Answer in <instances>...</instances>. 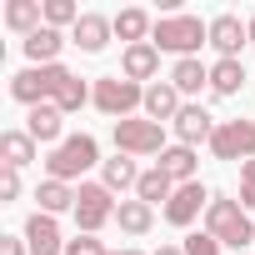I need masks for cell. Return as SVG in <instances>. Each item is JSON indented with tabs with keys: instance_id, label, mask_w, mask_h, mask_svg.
I'll use <instances>...</instances> for the list:
<instances>
[{
	"instance_id": "obj_1",
	"label": "cell",
	"mask_w": 255,
	"mask_h": 255,
	"mask_svg": "<svg viewBox=\"0 0 255 255\" xmlns=\"http://www.w3.org/2000/svg\"><path fill=\"white\" fill-rule=\"evenodd\" d=\"M150 45L190 60L200 45H210V20H200V15H160L155 30H150Z\"/></svg>"
},
{
	"instance_id": "obj_2",
	"label": "cell",
	"mask_w": 255,
	"mask_h": 255,
	"mask_svg": "<svg viewBox=\"0 0 255 255\" xmlns=\"http://www.w3.org/2000/svg\"><path fill=\"white\" fill-rule=\"evenodd\" d=\"M205 235H215L220 245L245 250V245L255 240V220H250V210H245L240 200H230V195H210V210H205Z\"/></svg>"
},
{
	"instance_id": "obj_3",
	"label": "cell",
	"mask_w": 255,
	"mask_h": 255,
	"mask_svg": "<svg viewBox=\"0 0 255 255\" xmlns=\"http://www.w3.org/2000/svg\"><path fill=\"white\" fill-rule=\"evenodd\" d=\"M90 165H105V160H100L95 135H85V130H80V135H65V140L45 155V180H65V185H70V180H75V175H85Z\"/></svg>"
},
{
	"instance_id": "obj_4",
	"label": "cell",
	"mask_w": 255,
	"mask_h": 255,
	"mask_svg": "<svg viewBox=\"0 0 255 255\" xmlns=\"http://www.w3.org/2000/svg\"><path fill=\"white\" fill-rule=\"evenodd\" d=\"M70 75H75V70H65V65H30V70H20V75L10 80V95L35 110V105H50Z\"/></svg>"
},
{
	"instance_id": "obj_5",
	"label": "cell",
	"mask_w": 255,
	"mask_h": 255,
	"mask_svg": "<svg viewBox=\"0 0 255 255\" xmlns=\"http://www.w3.org/2000/svg\"><path fill=\"white\" fill-rule=\"evenodd\" d=\"M100 115H110V120H130V110L135 105H145V85H135V80H125V75H100L95 80V100H90Z\"/></svg>"
},
{
	"instance_id": "obj_6",
	"label": "cell",
	"mask_w": 255,
	"mask_h": 255,
	"mask_svg": "<svg viewBox=\"0 0 255 255\" xmlns=\"http://www.w3.org/2000/svg\"><path fill=\"white\" fill-rule=\"evenodd\" d=\"M115 150L120 155H160L165 150V125L145 120V115H130V120H115Z\"/></svg>"
},
{
	"instance_id": "obj_7",
	"label": "cell",
	"mask_w": 255,
	"mask_h": 255,
	"mask_svg": "<svg viewBox=\"0 0 255 255\" xmlns=\"http://www.w3.org/2000/svg\"><path fill=\"white\" fill-rule=\"evenodd\" d=\"M210 155L215 160H255V120H220L210 135Z\"/></svg>"
},
{
	"instance_id": "obj_8",
	"label": "cell",
	"mask_w": 255,
	"mask_h": 255,
	"mask_svg": "<svg viewBox=\"0 0 255 255\" xmlns=\"http://www.w3.org/2000/svg\"><path fill=\"white\" fill-rule=\"evenodd\" d=\"M115 195L105 190V185H75V225H80V235H95L105 220H115Z\"/></svg>"
},
{
	"instance_id": "obj_9",
	"label": "cell",
	"mask_w": 255,
	"mask_h": 255,
	"mask_svg": "<svg viewBox=\"0 0 255 255\" xmlns=\"http://www.w3.org/2000/svg\"><path fill=\"white\" fill-rule=\"evenodd\" d=\"M200 210H210V190L200 185V180H190V185H175V195L165 200V220L175 225V230H185Z\"/></svg>"
},
{
	"instance_id": "obj_10",
	"label": "cell",
	"mask_w": 255,
	"mask_h": 255,
	"mask_svg": "<svg viewBox=\"0 0 255 255\" xmlns=\"http://www.w3.org/2000/svg\"><path fill=\"white\" fill-rule=\"evenodd\" d=\"M170 125H175V145H190V150L215 135V120H210L205 105H180V115H175Z\"/></svg>"
},
{
	"instance_id": "obj_11",
	"label": "cell",
	"mask_w": 255,
	"mask_h": 255,
	"mask_svg": "<svg viewBox=\"0 0 255 255\" xmlns=\"http://www.w3.org/2000/svg\"><path fill=\"white\" fill-rule=\"evenodd\" d=\"M110 35H115V20H105V15L85 10V15L75 20V30H70V45H80L85 55H100V50L110 45Z\"/></svg>"
},
{
	"instance_id": "obj_12",
	"label": "cell",
	"mask_w": 255,
	"mask_h": 255,
	"mask_svg": "<svg viewBox=\"0 0 255 255\" xmlns=\"http://www.w3.org/2000/svg\"><path fill=\"white\" fill-rule=\"evenodd\" d=\"M250 40V25L240 15H215L210 20V45L220 50V60H240V45Z\"/></svg>"
},
{
	"instance_id": "obj_13",
	"label": "cell",
	"mask_w": 255,
	"mask_h": 255,
	"mask_svg": "<svg viewBox=\"0 0 255 255\" xmlns=\"http://www.w3.org/2000/svg\"><path fill=\"white\" fill-rule=\"evenodd\" d=\"M25 245H30V255H65V240H60L55 215L35 210V215L25 220Z\"/></svg>"
},
{
	"instance_id": "obj_14",
	"label": "cell",
	"mask_w": 255,
	"mask_h": 255,
	"mask_svg": "<svg viewBox=\"0 0 255 255\" xmlns=\"http://www.w3.org/2000/svg\"><path fill=\"white\" fill-rule=\"evenodd\" d=\"M145 120H155V125H165V120H175L180 115V90L170 85V80H155V85H145Z\"/></svg>"
},
{
	"instance_id": "obj_15",
	"label": "cell",
	"mask_w": 255,
	"mask_h": 255,
	"mask_svg": "<svg viewBox=\"0 0 255 255\" xmlns=\"http://www.w3.org/2000/svg\"><path fill=\"white\" fill-rule=\"evenodd\" d=\"M155 70H160V50L145 40V45H125V55H120V75L125 80H155Z\"/></svg>"
},
{
	"instance_id": "obj_16",
	"label": "cell",
	"mask_w": 255,
	"mask_h": 255,
	"mask_svg": "<svg viewBox=\"0 0 255 255\" xmlns=\"http://www.w3.org/2000/svg\"><path fill=\"white\" fill-rule=\"evenodd\" d=\"M25 130L35 135V145H60L65 140V115L55 105H35L30 120H25Z\"/></svg>"
},
{
	"instance_id": "obj_17",
	"label": "cell",
	"mask_w": 255,
	"mask_h": 255,
	"mask_svg": "<svg viewBox=\"0 0 255 255\" xmlns=\"http://www.w3.org/2000/svg\"><path fill=\"white\" fill-rule=\"evenodd\" d=\"M155 165H160V170H165L175 185H190V180H195V165H200V155H195L190 145H165Z\"/></svg>"
},
{
	"instance_id": "obj_18",
	"label": "cell",
	"mask_w": 255,
	"mask_h": 255,
	"mask_svg": "<svg viewBox=\"0 0 255 255\" xmlns=\"http://www.w3.org/2000/svg\"><path fill=\"white\" fill-rule=\"evenodd\" d=\"M5 25L30 40V35L45 25V5H40V0H10V5H5Z\"/></svg>"
},
{
	"instance_id": "obj_19",
	"label": "cell",
	"mask_w": 255,
	"mask_h": 255,
	"mask_svg": "<svg viewBox=\"0 0 255 255\" xmlns=\"http://www.w3.org/2000/svg\"><path fill=\"white\" fill-rule=\"evenodd\" d=\"M0 160H5V170H25L35 160V135L30 130H5L0 135Z\"/></svg>"
},
{
	"instance_id": "obj_20",
	"label": "cell",
	"mask_w": 255,
	"mask_h": 255,
	"mask_svg": "<svg viewBox=\"0 0 255 255\" xmlns=\"http://www.w3.org/2000/svg\"><path fill=\"white\" fill-rule=\"evenodd\" d=\"M60 50H65V35H60V30H50V25H40V30L25 40L30 65H60Z\"/></svg>"
},
{
	"instance_id": "obj_21",
	"label": "cell",
	"mask_w": 255,
	"mask_h": 255,
	"mask_svg": "<svg viewBox=\"0 0 255 255\" xmlns=\"http://www.w3.org/2000/svg\"><path fill=\"white\" fill-rule=\"evenodd\" d=\"M100 185H105L110 195H115V190H130V185H140V170H135V160L115 150V160H105V165H100Z\"/></svg>"
},
{
	"instance_id": "obj_22",
	"label": "cell",
	"mask_w": 255,
	"mask_h": 255,
	"mask_svg": "<svg viewBox=\"0 0 255 255\" xmlns=\"http://www.w3.org/2000/svg\"><path fill=\"white\" fill-rule=\"evenodd\" d=\"M150 30H155V20H150L145 10H135V5L115 15V35H120L125 45H145V40H150Z\"/></svg>"
},
{
	"instance_id": "obj_23",
	"label": "cell",
	"mask_w": 255,
	"mask_h": 255,
	"mask_svg": "<svg viewBox=\"0 0 255 255\" xmlns=\"http://www.w3.org/2000/svg\"><path fill=\"white\" fill-rule=\"evenodd\" d=\"M170 85H175L180 95H200V85H210V65H200L195 55H190V60H175Z\"/></svg>"
},
{
	"instance_id": "obj_24",
	"label": "cell",
	"mask_w": 255,
	"mask_h": 255,
	"mask_svg": "<svg viewBox=\"0 0 255 255\" xmlns=\"http://www.w3.org/2000/svg\"><path fill=\"white\" fill-rule=\"evenodd\" d=\"M175 195V180L160 170V165H150V170H140V185H135V200H145V205H160V200H170Z\"/></svg>"
},
{
	"instance_id": "obj_25",
	"label": "cell",
	"mask_w": 255,
	"mask_h": 255,
	"mask_svg": "<svg viewBox=\"0 0 255 255\" xmlns=\"http://www.w3.org/2000/svg\"><path fill=\"white\" fill-rule=\"evenodd\" d=\"M115 220H120L125 235H145V230L155 225V205H145V200H120Z\"/></svg>"
},
{
	"instance_id": "obj_26",
	"label": "cell",
	"mask_w": 255,
	"mask_h": 255,
	"mask_svg": "<svg viewBox=\"0 0 255 255\" xmlns=\"http://www.w3.org/2000/svg\"><path fill=\"white\" fill-rule=\"evenodd\" d=\"M35 200H40V210H45V215H60V210H75V185H65V180H40Z\"/></svg>"
},
{
	"instance_id": "obj_27",
	"label": "cell",
	"mask_w": 255,
	"mask_h": 255,
	"mask_svg": "<svg viewBox=\"0 0 255 255\" xmlns=\"http://www.w3.org/2000/svg\"><path fill=\"white\" fill-rule=\"evenodd\" d=\"M240 85H245V65L240 60H215L210 65V90L215 95H240Z\"/></svg>"
},
{
	"instance_id": "obj_28",
	"label": "cell",
	"mask_w": 255,
	"mask_h": 255,
	"mask_svg": "<svg viewBox=\"0 0 255 255\" xmlns=\"http://www.w3.org/2000/svg\"><path fill=\"white\" fill-rule=\"evenodd\" d=\"M75 20H80V10L70 5V0H45V25H50V30H60V25L75 30Z\"/></svg>"
},
{
	"instance_id": "obj_29",
	"label": "cell",
	"mask_w": 255,
	"mask_h": 255,
	"mask_svg": "<svg viewBox=\"0 0 255 255\" xmlns=\"http://www.w3.org/2000/svg\"><path fill=\"white\" fill-rule=\"evenodd\" d=\"M65 255H110L95 235H75V240H65Z\"/></svg>"
},
{
	"instance_id": "obj_30",
	"label": "cell",
	"mask_w": 255,
	"mask_h": 255,
	"mask_svg": "<svg viewBox=\"0 0 255 255\" xmlns=\"http://www.w3.org/2000/svg\"><path fill=\"white\" fill-rule=\"evenodd\" d=\"M185 255H220V240L205 235V230L200 235H185Z\"/></svg>"
},
{
	"instance_id": "obj_31",
	"label": "cell",
	"mask_w": 255,
	"mask_h": 255,
	"mask_svg": "<svg viewBox=\"0 0 255 255\" xmlns=\"http://www.w3.org/2000/svg\"><path fill=\"white\" fill-rule=\"evenodd\" d=\"M240 205H245V210H255V160H245V165H240Z\"/></svg>"
},
{
	"instance_id": "obj_32",
	"label": "cell",
	"mask_w": 255,
	"mask_h": 255,
	"mask_svg": "<svg viewBox=\"0 0 255 255\" xmlns=\"http://www.w3.org/2000/svg\"><path fill=\"white\" fill-rule=\"evenodd\" d=\"M20 195V170H0V205H10Z\"/></svg>"
},
{
	"instance_id": "obj_33",
	"label": "cell",
	"mask_w": 255,
	"mask_h": 255,
	"mask_svg": "<svg viewBox=\"0 0 255 255\" xmlns=\"http://www.w3.org/2000/svg\"><path fill=\"white\" fill-rule=\"evenodd\" d=\"M0 255H30L25 235H0Z\"/></svg>"
},
{
	"instance_id": "obj_34",
	"label": "cell",
	"mask_w": 255,
	"mask_h": 255,
	"mask_svg": "<svg viewBox=\"0 0 255 255\" xmlns=\"http://www.w3.org/2000/svg\"><path fill=\"white\" fill-rule=\"evenodd\" d=\"M155 255H185V245H160Z\"/></svg>"
},
{
	"instance_id": "obj_35",
	"label": "cell",
	"mask_w": 255,
	"mask_h": 255,
	"mask_svg": "<svg viewBox=\"0 0 255 255\" xmlns=\"http://www.w3.org/2000/svg\"><path fill=\"white\" fill-rule=\"evenodd\" d=\"M110 255H145V250H110Z\"/></svg>"
},
{
	"instance_id": "obj_36",
	"label": "cell",
	"mask_w": 255,
	"mask_h": 255,
	"mask_svg": "<svg viewBox=\"0 0 255 255\" xmlns=\"http://www.w3.org/2000/svg\"><path fill=\"white\" fill-rule=\"evenodd\" d=\"M245 25H250V45H255V15H250V20H245Z\"/></svg>"
}]
</instances>
